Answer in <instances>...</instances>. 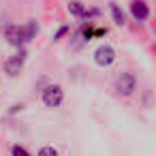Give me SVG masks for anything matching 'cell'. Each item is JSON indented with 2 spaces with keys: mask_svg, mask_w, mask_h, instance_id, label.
I'll return each mask as SVG.
<instances>
[{
  "mask_svg": "<svg viewBox=\"0 0 156 156\" xmlns=\"http://www.w3.org/2000/svg\"><path fill=\"white\" fill-rule=\"evenodd\" d=\"M137 88V79L133 73H122L118 79H115V90L122 94V96H130Z\"/></svg>",
  "mask_w": 156,
  "mask_h": 156,
  "instance_id": "obj_1",
  "label": "cell"
},
{
  "mask_svg": "<svg viewBox=\"0 0 156 156\" xmlns=\"http://www.w3.org/2000/svg\"><path fill=\"white\" fill-rule=\"evenodd\" d=\"M62 98H64V94H62L60 86H47L43 90V103H45V107H58L62 103Z\"/></svg>",
  "mask_w": 156,
  "mask_h": 156,
  "instance_id": "obj_2",
  "label": "cell"
},
{
  "mask_svg": "<svg viewBox=\"0 0 156 156\" xmlns=\"http://www.w3.org/2000/svg\"><path fill=\"white\" fill-rule=\"evenodd\" d=\"M94 60H96L98 66H109V64H113V60H115V51H113V47H109V45H101V47L94 51Z\"/></svg>",
  "mask_w": 156,
  "mask_h": 156,
  "instance_id": "obj_3",
  "label": "cell"
},
{
  "mask_svg": "<svg viewBox=\"0 0 156 156\" xmlns=\"http://www.w3.org/2000/svg\"><path fill=\"white\" fill-rule=\"evenodd\" d=\"M5 37H7V41H9L11 45H15V47H20V45L26 43V32H24V28H20V26H7Z\"/></svg>",
  "mask_w": 156,
  "mask_h": 156,
  "instance_id": "obj_4",
  "label": "cell"
},
{
  "mask_svg": "<svg viewBox=\"0 0 156 156\" xmlns=\"http://www.w3.org/2000/svg\"><path fill=\"white\" fill-rule=\"evenodd\" d=\"M24 60H26V51H20L17 56L9 58V60L5 62V71H7V75H11V77L20 75V71H22V66H24Z\"/></svg>",
  "mask_w": 156,
  "mask_h": 156,
  "instance_id": "obj_5",
  "label": "cell"
},
{
  "mask_svg": "<svg viewBox=\"0 0 156 156\" xmlns=\"http://www.w3.org/2000/svg\"><path fill=\"white\" fill-rule=\"evenodd\" d=\"M130 13L137 22H145L150 17V7L143 2V0H135V2L130 5Z\"/></svg>",
  "mask_w": 156,
  "mask_h": 156,
  "instance_id": "obj_6",
  "label": "cell"
},
{
  "mask_svg": "<svg viewBox=\"0 0 156 156\" xmlns=\"http://www.w3.org/2000/svg\"><path fill=\"white\" fill-rule=\"evenodd\" d=\"M109 9H111L113 22H115L118 26H124V22H126V15H124V11L120 9V5H118V2H109Z\"/></svg>",
  "mask_w": 156,
  "mask_h": 156,
  "instance_id": "obj_7",
  "label": "cell"
},
{
  "mask_svg": "<svg viewBox=\"0 0 156 156\" xmlns=\"http://www.w3.org/2000/svg\"><path fill=\"white\" fill-rule=\"evenodd\" d=\"M69 13H71V15H75V17H79V20L88 15L86 7L79 2V0H73V2H69Z\"/></svg>",
  "mask_w": 156,
  "mask_h": 156,
  "instance_id": "obj_8",
  "label": "cell"
},
{
  "mask_svg": "<svg viewBox=\"0 0 156 156\" xmlns=\"http://www.w3.org/2000/svg\"><path fill=\"white\" fill-rule=\"evenodd\" d=\"M37 30H39L37 22H32V20H30V22H28V26L24 28V32H26V41H30V39H32V37L37 34Z\"/></svg>",
  "mask_w": 156,
  "mask_h": 156,
  "instance_id": "obj_9",
  "label": "cell"
},
{
  "mask_svg": "<svg viewBox=\"0 0 156 156\" xmlns=\"http://www.w3.org/2000/svg\"><path fill=\"white\" fill-rule=\"evenodd\" d=\"M39 156H58V152H56V147L45 145V147H41V150H39Z\"/></svg>",
  "mask_w": 156,
  "mask_h": 156,
  "instance_id": "obj_10",
  "label": "cell"
},
{
  "mask_svg": "<svg viewBox=\"0 0 156 156\" xmlns=\"http://www.w3.org/2000/svg\"><path fill=\"white\" fill-rule=\"evenodd\" d=\"M13 156H30V154H28V152H26L24 147H20V145H15V147H13Z\"/></svg>",
  "mask_w": 156,
  "mask_h": 156,
  "instance_id": "obj_11",
  "label": "cell"
},
{
  "mask_svg": "<svg viewBox=\"0 0 156 156\" xmlns=\"http://www.w3.org/2000/svg\"><path fill=\"white\" fill-rule=\"evenodd\" d=\"M66 30H69V28H66V26H62V28H60V30H58V34H56V39H60V37H62V34H64V32H66Z\"/></svg>",
  "mask_w": 156,
  "mask_h": 156,
  "instance_id": "obj_12",
  "label": "cell"
}]
</instances>
